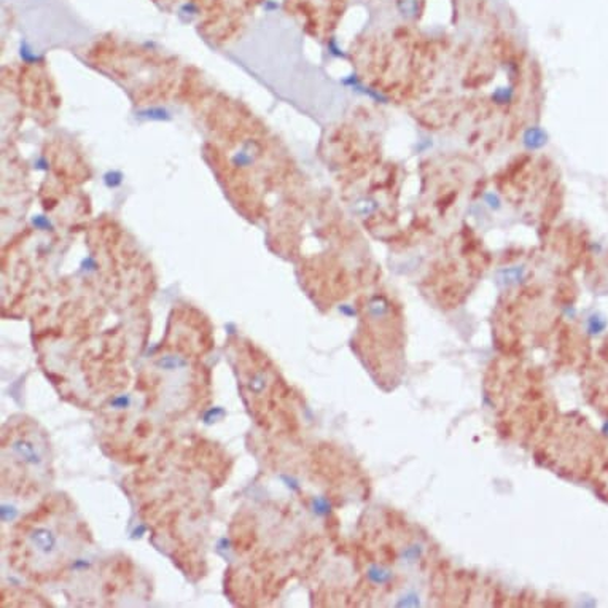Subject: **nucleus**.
Here are the masks:
<instances>
[{
  "label": "nucleus",
  "mask_w": 608,
  "mask_h": 608,
  "mask_svg": "<svg viewBox=\"0 0 608 608\" xmlns=\"http://www.w3.org/2000/svg\"><path fill=\"white\" fill-rule=\"evenodd\" d=\"M484 201H486V204H488L490 209H494V210H498L500 207H502L500 198L495 194V193H488V194L484 196Z\"/></svg>",
  "instance_id": "obj_5"
},
{
  "label": "nucleus",
  "mask_w": 608,
  "mask_h": 608,
  "mask_svg": "<svg viewBox=\"0 0 608 608\" xmlns=\"http://www.w3.org/2000/svg\"><path fill=\"white\" fill-rule=\"evenodd\" d=\"M13 452L24 465H32L36 468H40L43 464H45L43 446H40V442L37 440L34 441L29 436L16 440L13 442Z\"/></svg>",
  "instance_id": "obj_1"
},
{
  "label": "nucleus",
  "mask_w": 608,
  "mask_h": 608,
  "mask_svg": "<svg viewBox=\"0 0 608 608\" xmlns=\"http://www.w3.org/2000/svg\"><path fill=\"white\" fill-rule=\"evenodd\" d=\"M546 138H548V136H546V132L540 126H530L522 136V145L527 150H532V152L540 150L544 146Z\"/></svg>",
  "instance_id": "obj_2"
},
{
  "label": "nucleus",
  "mask_w": 608,
  "mask_h": 608,
  "mask_svg": "<svg viewBox=\"0 0 608 608\" xmlns=\"http://www.w3.org/2000/svg\"><path fill=\"white\" fill-rule=\"evenodd\" d=\"M492 98L497 100V104H508L513 99V90L511 88H498Z\"/></svg>",
  "instance_id": "obj_4"
},
{
  "label": "nucleus",
  "mask_w": 608,
  "mask_h": 608,
  "mask_svg": "<svg viewBox=\"0 0 608 608\" xmlns=\"http://www.w3.org/2000/svg\"><path fill=\"white\" fill-rule=\"evenodd\" d=\"M522 272H524L522 268H511V269H506V271L503 272V274H505V284L510 285V284L519 282L520 277H522Z\"/></svg>",
  "instance_id": "obj_3"
}]
</instances>
